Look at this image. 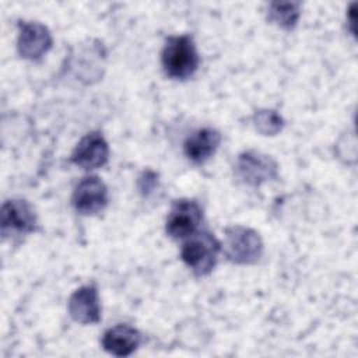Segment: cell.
Segmentation results:
<instances>
[{
  "label": "cell",
  "instance_id": "obj_12",
  "mask_svg": "<svg viewBox=\"0 0 358 358\" xmlns=\"http://www.w3.org/2000/svg\"><path fill=\"white\" fill-rule=\"evenodd\" d=\"M220 143L221 134L211 127H204L190 134L186 138L183 148L189 159L196 164H201L206 162L217 151Z\"/></svg>",
  "mask_w": 358,
  "mask_h": 358
},
{
  "label": "cell",
  "instance_id": "obj_10",
  "mask_svg": "<svg viewBox=\"0 0 358 358\" xmlns=\"http://www.w3.org/2000/svg\"><path fill=\"white\" fill-rule=\"evenodd\" d=\"M69 313L81 324L96 323L101 319V305L96 288L84 285L76 289L69 299Z\"/></svg>",
  "mask_w": 358,
  "mask_h": 358
},
{
  "label": "cell",
  "instance_id": "obj_3",
  "mask_svg": "<svg viewBox=\"0 0 358 358\" xmlns=\"http://www.w3.org/2000/svg\"><path fill=\"white\" fill-rule=\"evenodd\" d=\"M225 234L224 252L231 262L236 264H252L262 257L263 241L256 231L235 225L228 228Z\"/></svg>",
  "mask_w": 358,
  "mask_h": 358
},
{
  "label": "cell",
  "instance_id": "obj_4",
  "mask_svg": "<svg viewBox=\"0 0 358 358\" xmlns=\"http://www.w3.org/2000/svg\"><path fill=\"white\" fill-rule=\"evenodd\" d=\"M36 227V215L31 204L21 199L4 201L1 207V235L20 236L32 232Z\"/></svg>",
  "mask_w": 358,
  "mask_h": 358
},
{
  "label": "cell",
  "instance_id": "obj_8",
  "mask_svg": "<svg viewBox=\"0 0 358 358\" xmlns=\"http://www.w3.org/2000/svg\"><path fill=\"white\" fill-rule=\"evenodd\" d=\"M109 147L106 140L98 133L85 134L71 154V162L83 169H96L108 162Z\"/></svg>",
  "mask_w": 358,
  "mask_h": 358
},
{
  "label": "cell",
  "instance_id": "obj_11",
  "mask_svg": "<svg viewBox=\"0 0 358 358\" xmlns=\"http://www.w3.org/2000/svg\"><path fill=\"white\" fill-rule=\"evenodd\" d=\"M141 334L129 324H117L108 329L102 337L103 348L115 357H127L137 350Z\"/></svg>",
  "mask_w": 358,
  "mask_h": 358
},
{
  "label": "cell",
  "instance_id": "obj_5",
  "mask_svg": "<svg viewBox=\"0 0 358 358\" xmlns=\"http://www.w3.org/2000/svg\"><path fill=\"white\" fill-rule=\"evenodd\" d=\"M236 176L246 185L259 186L277 178V164L270 155L248 151L238 157Z\"/></svg>",
  "mask_w": 358,
  "mask_h": 358
},
{
  "label": "cell",
  "instance_id": "obj_7",
  "mask_svg": "<svg viewBox=\"0 0 358 358\" xmlns=\"http://www.w3.org/2000/svg\"><path fill=\"white\" fill-rule=\"evenodd\" d=\"M71 200L80 214L92 215L106 207L108 189L98 176H87L76 186Z\"/></svg>",
  "mask_w": 358,
  "mask_h": 358
},
{
  "label": "cell",
  "instance_id": "obj_6",
  "mask_svg": "<svg viewBox=\"0 0 358 358\" xmlns=\"http://www.w3.org/2000/svg\"><path fill=\"white\" fill-rule=\"evenodd\" d=\"M203 218V210L194 200H176L166 218V234L175 239L194 234Z\"/></svg>",
  "mask_w": 358,
  "mask_h": 358
},
{
  "label": "cell",
  "instance_id": "obj_9",
  "mask_svg": "<svg viewBox=\"0 0 358 358\" xmlns=\"http://www.w3.org/2000/svg\"><path fill=\"white\" fill-rule=\"evenodd\" d=\"M52 46L49 29L39 22H22L18 35V52L22 57L38 60Z\"/></svg>",
  "mask_w": 358,
  "mask_h": 358
},
{
  "label": "cell",
  "instance_id": "obj_14",
  "mask_svg": "<svg viewBox=\"0 0 358 358\" xmlns=\"http://www.w3.org/2000/svg\"><path fill=\"white\" fill-rule=\"evenodd\" d=\"M255 123L259 131H262L263 134H275L281 130L282 127V119L278 113H275L274 110H259L255 115Z\"/></svg>",
  "mask_w": 358,
  "mask_h": 358
},
{
  "label": "cell",
  "instance_id": "obj_1",
  "mask_svg": "<svg viewBox=\"0 0 358 358\" xmlns=\"http://www.w3.org/2000/svg\"><path fill=\"white\" fill-rule=\"evenodd\" d=\"M165 73L176 80L192 77L200 63V57L193 39L189 35L169 36L161 55Z\"/></svg>",
  "mask_w": 358,
  "mask_h": 358
},
{
  "label": "cell",
  "instance_id": "obj_2",
  "mask_svg": "<svg viewBox=\"0 0 358 358\" xmlns=\"http://www.w3.org/2000/svg\"><path fill=\"white\" fill-rule=\"evenodd\" d=\"M220 248L218 239L211 232L201 231L190 235V239L185 242L182 260L197 275H206L214 268Z\"/></svg>",
  "mask_w": 358,
  "mask_h": 358
},
{
  "label": "cell",
  "instance_id": "obj_13",
  "mask_svg": "<svg viewBox=\"0 0 358 358\" xmlns=\"http://www.w3.org/2000/svg\"><path fill=\"white\" fill-rule=\"evenodd\" d=\"M270 20L282 28H292L299 18L298 3H273L268 11Z\"/></svg>",
  "mask_w": 358,
  "mask_h": 358
}]
</instances>
